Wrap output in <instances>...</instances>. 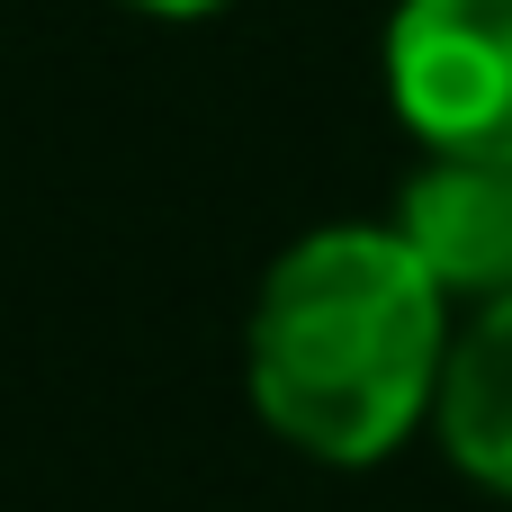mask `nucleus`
<instances>
[{"mask_svg": "<svg viewBox=\"0 0 512 512\" xmlns=\"http://www.w3.org/2000/svg\"><path fill=\"white\" fill-rule=\"evenodd\" d=\"M441 369V279L396 225H324L261 279L252 405L279 441L369 468L423 423Z\"/></svg>", "mask_w": 512, "mask_h": 512, "instance_id": "f257e3e1", "label": "nucleus"}, {"mask_svg": "<svg viewBox=\"0 0 512 512\" xmlns=\"http://www.w3.org/2000/svg\"><path fill=\"white\" fill-rule=\"evenodd\" d=\"M387 90L432 162H512V0H405Z\"/></svg>", "mask_w": 512, "mask_h": 512, "instance_id": "f03ea898", "label": "nucleus"}, {"mask_svg": "<svg viewBox=\"0 0 512 512\" xmlns=\"http://www.w3.org/2000/svg\"><path fill=\"white\" fill-rule=\"evenodd\" d=\"M396 234L441 297H512V162H423Z\"/></svg>", "mask_w": 512, "mask_h": 512, "instance_id": "7ed1b4c3", "label": "nucleus"}, {"mask_svg": "<svg viewBox=\"0 0 512 512\" xmlns=\"http://www.w3.org/2000/svg\"><path fill=\"white\" fill-rule=\"evenodd\" d=\"M441 441L468 477L512 495V297L477 315V333L441 369Z\"/></svg>", "mask_w": 512, "mask_h": 512, "instance_id": "20e7f679", "label": "nucleus"}, {"mask_svg": "<svg viewBox=\"0 0 512 512\" xmlns=\"http://www.w3.org/2000/svg\"><path fill=\"white\" fill-rule=\"evenodd\" d=\"M135 9H153V18H207V9H225V0H135Z\"/></svg>", "mask_w": 512, "mask_h": 512, "instance_id": "39448f33", "label": "nucleus"}]
</instances>
